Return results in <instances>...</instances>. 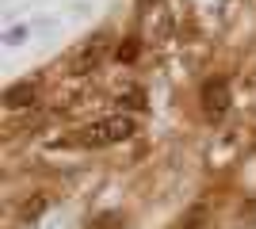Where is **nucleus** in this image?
I'll use <instances>...</instances> for the list:
<instances>
[{"label":"nucleus","mask_w":256,"mask_h":229,"mask_svg":"<svg viewBox=\"0 0 256 229\" xmlns=\"http://www.w3.org/2000/svg\"><path fill=\"white\" fill-rule=\"evenodd\" d=\"M192 229H199V226H192Z\"/></svg>","instance_id":"obj_9"},{"label":"nucleus","mask_w":256,"mask_h":229,"mask_svg":"<svg viewBox=\"0 0 256 229\" xmlns=\"http://www.w3.org/2000/svg\"><path fill=\"white\" fill-rule=\"evenodd\" d=\"M104 54H107V38L100 34V38H92V42H84L80 46V54L73 57V73H92V69H100V61H104Z\"/></svg>","instance_id":"obj_3"},{"label":"nucleus","mask_w":256,"mask_h":229,"mask_svg":"<svg viewBox=\"0 0 256 229\" xmlns=\"http://www.w3.org/2000/svg\"><path fill=\"white\" fill-rule=\"evenodd\" d=\"M138 50H142V42H138V38H126V42H118L115 57H118V61H134V57H138Z\"/></svg>","instance_id":"obj_5"},{"label":"nucleus","mask_w":256,"mask_h":229,"mask_svg":"<svg viewBox=\"0 0 256 229\" xmlns=\"http://www.w3.org/2000/svg\"><path fill=\"white\" fill-rule=\"evenodd\" d=\"M118 103H126V107H146V92H142V88H130L126 96H118Z\"/></svg>","instance_id":"obj_6"},{"label":"nucleus","mask_w":256,"mask_h":229,"mask_svg":"<svg viewBox=\"0 0 256 229\" xmlns=\"http://www.w3.org/2000/svg\"><path fill=\"white\" fill-rule=\"evenodd\" d=\"M134 134H138V119H130V115H111V119H100V122L80 126V130H76V142L92 145V149H104V145L130 142Z\"/></svg>","instance_id":"obj_1"},{"label":"nucleus","mask_w":256,"mask_h":229,"mask_svg":"<svg viewBox=\"0 0 256 229\" xmlns=\"http://www.w3.org/2000/svg\"><path fill=\"white\" fill-rule=\"evenodd\" d=\"M42 210H46V195H38V199H34V203H27V207H23V218L31 222V218H38Z\"/></svg>","instance_id":"obj_7"},{"label":"nucleus","mask_w":256,"mask_h":229,"mask_svg":"<svg viewBox=\"0 0 256 229\" xmlns=\"http://www.w3.org/2000/svg\"><path fill=\"white\" fill-rule=\"evenodd\" d=\"M34 96H38V88H34V84H16V88L4 92V103H8V107H31Z\"/></svg>","instance_id":"obj_4"},{"label":"nucleus","mask_w":256,"mask_h":229,"mask_svg":"<svg viewBox=\"0 0 256 229\" xmlns=\"http://www.w3.org/2000/svg\"><path fill=\"white\" fill-rule=\"evenodd\" d=\"M199 99H203V111L210 119H222L226 111H230V99L234 96H230V84H226V80H206Z\"/></svg>","instance_id":"obj_2"},{"label":"nucleus","mask_w":256,"mask_h":229,"mask_svg":"<svg viewBox=\"0 0 256 229\" xmlns=\"http://www.w3.org/2000/svg\"><path fill=\"white\" fill-rule=\"evenodd\" d=\"M142 4H150V0H142Z\"/></svg>","instance_id":"obj_8"}]
</instances>
